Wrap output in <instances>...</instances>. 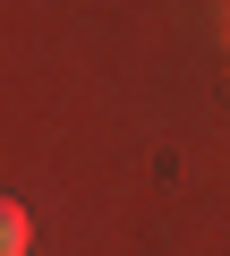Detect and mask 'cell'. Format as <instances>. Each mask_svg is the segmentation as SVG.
Here are the masks:
<instances>
[{"label":"cell","instance_id":"obj_1","mask_svg":"<svg viewBox=\"0 0 230 256\" xmlns=\"http://www.w3.org/2000/svg\"><path fill=\"white\" fill-rule=\"evenodd\" d=\"M26 239H34V222H26V205H0V248H9V256H26Z\"/></svg>","mask_w":230,"mask_h":256}]
</instances>
